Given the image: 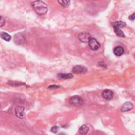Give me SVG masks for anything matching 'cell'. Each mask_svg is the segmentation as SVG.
I'll list each match as a JSON object with an SVG mask.
<instances>
[{
  "label": "cell",
  "instance_id": "6da1fadb",
  "mask_svg": "<svg viewBox=\"0 0 135 135\" xmlns=\"http://www.w3.org/2000/svg\"><path fill=\"white\" fill-rule=\"evenodd\" d=\"M32 6L35 12L39 15H44L48 12L47 5L42 1H36L32 2Z\"/></svg>",
  "mask_w": 135,
  "mask_h": 135
},
{
  "label": "cell",
  "instance_id": "7a4b0ae2",
  "mask_svg": "<svg viewBox=\"0 0 135 135\" xmlns=\"http://www.w3.org/2000/svg\"><path fill=\"white\" fill-rule=\"evenodd\" d=\"M70 104L76 106H80L83 105V101L81 97L78 96H75L71 97L69 101Z\"/></svg>",
  "mask_w": 135,
  "mask_h": 135
},
{
  "label": "cell",
  "instance_id": "3957f363",
  "mask_svg": "<svg viewBox=\"0 0 135 135\" xmlns=\"http://www.w3.org/2000/svg\"><path fill=\"white\" fill-rule=\"evenodd\" d=\"M89 46L91 50L94 51H96L98 50L100 47V44L96 40V39L94 38L91 37L88 42Z\"/></svg>",
  "mask_w": 135,
  "mask_h": 135
},
{
  "label": "cell",
  "instance_id": "277c9868",
  "mask_svg": "<svg viewBox=\"0 0 135 135\" xmlns=\"http://www.w3.org/2000/svg\"><path fill=\"white\" fill-rule=\"evenodd\" d=\"M91 36L89 33L87 32H83L79 34V39L82 42H88L89 41L90 39H91Z\"/></svg>",
  "mask_w": 135,
  "mask_h": 135
},
{
  "label": "cell",
  "instance_id": "5b68a950",
  "mask_svg": "<svg viewBox=\"0 0 135 135\" xmlns=\"http://www.w3.org/2000/svg\"><path fill=\"white\" fill-rule=\"evenodd\" d=\"M87 71V69L82 65H76L72 69V72L77 74L84 73Z\"/></svg>",
  "mask_w": 135,
  "mask_h": 135
},
{
  "label": "cell",
  "instance_id": "8992f818",
  "mask_svg": "<svg viewBox=\"0 0 135 135\" xmlns=\"http://www.w3.org/2000/svg\"><path fill=\"white\" fill-rule=\"evenodd\" d=\"M15 113L16 116L20 118L23 119L25 118L24 109L22 107H17L15 110Z\"/></svg>",
  "mask_w": 135,
  "mask_h": 135
},
{
  "label": "cell",
  "instance_id": "52a82bcc",
  "mask_svg": "<svg viewBox=\"0 0 135 135\" xmlns=\"http://www.w3.org/2000/svg\"><path fill=\"white\" fill-rule=\"evenodd\" d=\"M114 95V93L108 89L105 90H103L102 93V97L107 100L111 99L112 98H113Z\"/></svg>",
  "mask_w": 135,
  "mask_h": 135
},
{
  "label": "cell",
  "instance_id": "ba28073f",
  "mask_svg": "<svg viewBox=\"0 0 135 135\" xmlns=\"http://www.w3.org/2000/svg\"><path fill=\"white\" fill-rule=\"evenodd\" d=\"M132 108H133L132 103L129 101H128V102H126L122 105L121 110L122 112H126V111H128L132 110Z\"/></svg>",
  "mask_w": 135,
  "mask_h": 135
},
{
  "label": "cell",
  "instance_id": "9c48e42d",
  "mask_svg": "<svg viewBox=\"0 0 135 135\" xmlns=\"http://www.w3.org/2000/svg\"><path fill=\"white\" fill-rule=\"evenodd\" d=\"M114 53L116 56H121L124 53V49L121 47H117L115 48Z\"/></svg>",
  "mask_w": 135,
  "mask_h": 135
},
{
  "label": "cell",
  "instance_id": "30bf717a",
  "mask_svg": "<svg viewBox=\"0 0 135 135\" xmlns=\"http://www.w3.org/2000/svg\"><path fill=\"white\" fill-rule=\"evenodd\" d=\"M89 128L86 125H82L79 129V133L81 135H85L89 131Z\"/></svg>",
  "mask_w": 135,
  "mask_h": 135
},
{
  "label": "cell",
  "instance_id": "8fae6325",
  "mask_svg": "<svg viewBox=\"0 0 135 135\" xmlns=\"http://www.w3.org/2000/svg\"><path fill=\"white\" fill-rule=\"evenodd\" d=\"M113 26L114 28H124L126 26V23L122 21H116L114 23H113Z\"/></svg>",
  "mask_w": 135,
  "mask_h": 135
},
{
  "label": "cell",
  "instance_id": "7c38bea8",
  "mask_svg": "<svg viewBox=\"0 0 135 135\" xmlns=\"http://www.w3.org/2000/svg\"><path fill=\"white\" fill-rule=\"evenodd\" d=\"M73 75L71 73H60L58 75V78L59 79H71L73 78Z\"/></svg>",
  "mask_w": 135,
  "mask_h": 135
},
{
  "label": "cell",
  "instance_id": "4fadbf2b",
  "mask_svg": "<svg viewBox=\"0 0 135 135\" xmlns=\"http://www.w3.org/2000/svg\"><path fill=\"white\" fill-rule=\"evenodd\" d=\"M1 38L7 41H10L11 40V36L10 35L6 32H1Z\"/></svg>",
  "mask_w": 135,
  "mask_h": 135
},
{
  "label": "cell",
  "instance_id": "5bb4252c",
  "mask_svg": "<svg viewBox=\"0 0 135 135\" xmlns=\"http://www.w3.org/2000/svg\"><path fill=\"white\" fill-rule=\"evenodd\" d=\"M114 31L117 35V36L119 37H125V35L124 32L120 30V29L118 28H114Z\"/></svg>",
  "mask_w": 135,
  "mask_h": 135
},
{
  "label": "cell",
  "instance_id": "9a60e30c",
  "mask_svg": "<svg viewBox=\"0 0 135 135\" xmlns=\"http://www.w3.org/2000/svg\"><path fill=\"white\" fill-rule=\"evenodd\" d=\"M58 2L63 7L66 8L68 7L70 5V1H58Z\"/></svg>",
  "mask_w": 135,
  "mask_h": 135
},
{
  "label": "cell",
  "instance_id": "2e32d148",
  "mask_svg": "<svg viewBox=\"0 0 135 135\" xmlns=\"http://www.w3.org/2000/svg\"><path fill=\"white\" fill-rule=\"evenodd\" d=\"M58 130H59V127L57 126H53L51 128V131L52 132H53L54 133H56L58 132Z\"/></svg>",
  "mask_w": 135,
  "mask_h": 135
},
{
  "label": "cell",
  "instance_id": "e0dca14e",
  "mask_svg": "<svg viewBox=\"0 0 135 135\" xmlns=\"http://www.w3.org/2000/svg\"><path fill=\"white\" fill-rule=\"evenodd\" d=\"M59 88H60V86H58L57 85H51L48 87V89H58Z\"/></svg>",
  "mask_w": 135,
  "mask_h": 135
},
{
  "label": "cell",
  "instance_id": "ac0fdd59",
  "mask_svg": "<svg viewBox=\"0 0 135 135\" xmlns=\"http://www.w3.org/2000/svg\"><path fill=\"white\" fill-rule=\"evenodd\" d=\"M5 19L2 17V16H1V27H3L4 24H5Z\"/></svg>",
  "mask_w": 135,
  "mask_h": 135
},
{
  "label": "cell",
  "instance_id": "d6986e66",
  "mask_svg": "<svg viewBox=\"0 0 135 135\" xmlns=\"http://www.w3.org/2000/svg\"><path fill=\"white\" fill-rule=\"evenodd\" d=\"M129 19L130 20H134L135 19V13H133L132 14L130 15L129 17Z\"/></svg>",
  "mask_w": 135,
  "mask_h": 135
},
{
  "label": "cell",
  "instance_id": "ffe728a7",
  "mask_svg": "<svg viewBox=\"0 0 135 135\" xmlns=\"http://www.w3.org/2000/svg\"><path fill=\"white\" fill-rule=\"evenodd\" d=\"M134 58H135V53H134Z\"/></svg>",
  "mask_w": 135,
  "mask_h": 135
}]
</instances>
